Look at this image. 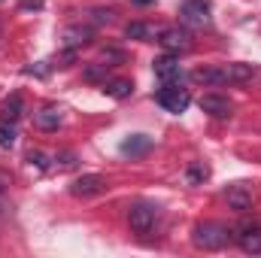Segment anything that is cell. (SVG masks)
I'll list each match as a JSON object with an SVG mask.
<instances>
[{
  "label": "cell",
  "mask_w": 261,
  "mask_h": 258,
  "mask_svg": "<svg viewBox=\"0 0 261 258\" xmlns=\"http://www.w3.org/2000/svg\"><path fill=\"white\" fill-rule=\"evenodd\" d=\"M155 100H158V107H164L167 113H186L189 110V104H192V94H189V88H182V85H173V82H161V88L155 91Z\"/></svg>",
  "instance_id": "obj_3"
},
{
  "label": "cell",
  "mask_w": 261,
  "mask_h": 258,
  "mask_svg": "<svg viewBox=\"0 0 261 258\" xmlns=\"http://www.w3.org/2000/svg\"><path fill=\"white\" fill-rule=\"evenodd\" d=\"M155 219H158V207H155V203L140 200V203H134L128 210L130 231H137V234H149V231L155 228Z\"/></svg>",
  "instance_id": "obj_5"
},
{
  "label": "cell",
  "mask_w": 261,
  "mask_h": 258,
  "mask_svg": "<svg viewBox=\"0 0 261 258\" xmlns=\"http://www.w3.org/2000/svg\"><path fill=\"white\" fill-rule=\"evenodd\" d=\"M225 197H228V207L231 210H249L252 207V189L246 186V183H234V186H228V192H225Z\"/></svg>",
  "instance_id": "obj_11"
},
{
  "label": "cell",
  "mask_w": 261,
  "mask_h": 258,
  "mask_svg": "<svg viewBox=\"0 0 261 258\" xmlns=\"http://www.w3.org/2000/svg\"><path fill=\"white\" fill-rule=\"evenodd\" d=\"M15 137H18V134H15V125L0 119V149H12V146H15Z\"/></svg>",
  "instance_id": "obj_17"
},
{
  "label": "cell",
  "mask_w": 261,
  "mask_h": 258,
  "mask_svg": "<svg viewBox=\"0 0 261 258\" xmlns=\"http://www.w3.org/2000/svg\"><path fill=\"white\" fill-rule=\"evenodd\" d=\"M200 110L213 119H228L231 116V100L222 97V94H203L200 97Z\"/></svg>",
  "instance_id": "obj_10"
},
{
  "label": "cell",
  "mask_w": 261,
  "mask_h": 258,
  "mask_svg": "<svg viewBox=\"0 0 261 258\" xmlns=\"http://www.w3.org/2000/svg\"><path fill=\"white\" fill-rule=\"evenodd\" d=\"M113 18V9H94V21L100 24V21H110Z\"/></svg>",
  "instance_id": "obj_21"
},
{
  "label": "cell",
  "mask_w": 261,
  "mask_h": 258,
  "mask_svg": "<svg viewBox=\"0 0 261 258\" xmlns=\"http://www.w3.org/2000/svg\"><path fill=\"white\" fill-rule=\"evenodd\" d=\"M192 240H195L197 249L213 252V249H222V246L231 243V228L222 225V222H200L192 231Z\"/></svg>",
  "instance_id": "obj_2"
},
{
  "label": "cell",
  "mask_w": 261,
  "mask_h": 258,
  "mask_svg": "<svg viewBox=\"0 0 261 258\" xmlns=\"http://www.w3.org/2000/svg\"><path fill=\"white\" fill-rule=\"evenodd\" d=\"M21 113H24V97L15 91V94H9V97L3 100V107H0V119L15 125V122L21 119Z\"/></svg>",
  "instance_id": "obj_12"
},
{
  "label": "cell",
  "mask_w": 261,
  "mask_h": 258,
  "mask_svg": "<svg viewBox=\"0 0 261 258\" xmlns=\"http://www.w3.org/2000/svg\"><path fill=\"white\" fill-rule=\"evenodd\" d=\"M122 155H130V158H140V155H146L149 149H152V140L146 137V134H134L128 140H122Z\"/></svg>",
  "instance_id": "obj_13"
},
{
  "label": "cell",
  "mask_w": 261,
  "mask_h": 258,
  "mask_svg": "<svg viewBox=\"0 0 261 258\" xmlns=\"http://www.w3.org/2000/svg\"><path fill=\"white\" fill-rule=\"evenodd\" d=\"M21 9H43V0H21Z\"/></svg>",
  "instance_id": "obj_22"
},
{
  "label": "cell",
  "mask_w": 261,
  "mask_h": 258,
  "mask_svg": "<svg viewBox=\"0 0 261 258\" xmlns=\"http://www.w3.org/2000/svg\"><path fill=\"white\" fill-rule=\"evenodd\" d=\"M210 0H182L179 6V21L186 28H206L210 24Z\"/></svg>",
  "instance_id": "obj_4"
},
{
  "label": "cell",
  "mask_w": 261,
  "mask_h": 258,
  "mask_svg": "<svg viewBox=\"0 0 261 258\" xmlns=\"http://www.w3.org/2000/svg\"><path fill=\"white\" fill-rule=\"evenodd\" d=\"M103 91L116 100H125V97H130L134 85H130V79H103Z\"/></svg>",
  "instance_id": "obj_15"
},
{
  "label": "cell",
  "mask_w": 261,
  "mask_h": 258,
  "mask_svg": "<svg viewBox=\"0 0 261 258\" xmlns=\"http://www.w3.org/2000/svg\"><path fill=\"white\" fill-rule=\"evenodd\" d=\"M61 122H64V107H58V104H46L34 113V125L40 131H55Z\"/></svg>",
  "instance_id": "obj_7"
},
{
  "label": "cell",
  "mask_w": 261,
  "mask_h": 258,
  "mask_svg": "<svg viewBox=\"0 0 261 258\" xmlns=\"http://www.w3.org/2000/svg\"><path fill=\"white\" fill-rule=\"evenodd\" d=\"M206 176H210V170H206V164H200V161H197V164H189V170H186V179H189L192 186L203 183Z\"/></svg>",
  "instance_id": "obj_19"
},
{
  "label": "cell",
  "mask_w": 261,
  "mask_h": 258,
  "mask_svg": "<svg viewBox=\"0 0 261 258\" xmlns=\"http://www.w3.org/2000/svg\"><path fill=\"white\" fill-rule=\"evenodd\" d=\"M158 43H161L164 52L179 55V52H189L192 49V34L186 28H161L158 31Z\"/></svg>",
  "instance_id": "obj_6"
},
{
  "label": "cell",
  "mask_w": 261,
  "mask_h": 258,
  "mask_svg": "<svg viewBox=\"0 0 261 258\" xmlns=\"http://www.w3.org/2000/svg\"><path fill=\"white\" fill-rule=\"evenodd\" d=\"M255 76L252 64H216V67H197L192 73L197 85H231V82H246Z\"/></svg>",
  "instance_id": "obj_1"
},
{
  "label": "cell",
  "mask_w": 261,
  "mask_h": 258,
  "mask_svg": "<svg viewBox=\"0 0 261 258\" xmlns=\"http://www.w3.org/2000/svg\"><path fill=\"white\" fill-rule=\"evenodd\" d=\"M125 34H128L130 40H146V37H152V28L146 21H130L128 28H125Z\"/></svg>",
  "instance_id": "obj_18"
},
{
  "label": "cell",
  "mask_w": 261,
  "mask_h": 258,
  "mask_svg": "<svg viewBox=\"0 0 261 258\" xmlns=\"http://www.w3.org/2000/svg\"><path fill=\"white\" fill-rule=\"evenodd\" d=\"M103 189H107V179H103V176H97V173H85V176L73 179L70 194H76V197H91V194H100Z\"/></svg>",
  "instance_id": "obj_8"
},
{
  "label": "cell",
  "mask_w": 261,
  "mask_h": 258,
  "mask_svg": "<svg viewBox=\"0 0 261 258\" xmlns=\"http://www.w3.org/2000/svg\"><path fill=\"white\" fill-rule=\"evenodd\" d=\"M28 164L37 167V170H43V167H46V155H43V152H31V155H28Z\"/></svg>",
  "instance_id": "obj_20"
},
{
  "label": "cell",
  "mask_w": 261,
  "mask_h": 258,
  "mask_svg": "<svg viewBox=\"0 0 261 258\" xmlns=\"http://www.w3.org/2000/svg\"><path fill=\"white\" fill-rule=\"evenodd\" d=\"M137 3H152V0H137Z\"/></svg>",
  "instance_id": "obj_23"
},
{
  "label": "cell",
  "mask_w": 261,
  "mask_h": 258,
  "mask_svg": "<svg viewBox=\"0 0 261 258\" xmlns=\"http://www.w3.org/2000/svg\"><path fill=\"white\" fill-rule=\"evenodd\" d=\"M240 249L249 255H261V228H243L240 234Z\"/></svg>",
  "instance_id": "obj_14"
},
{
  "label": "cell",
  "mask_w": 261,
  "mask_h": 258,
  "mask_svg": "<svg viewBox=\"0 0 261 258\" xmlns=\"http://www.w3.org/2000/svg\"><path fill=\"white\" fill-rule=\"evenodd\" d=\"M88 37H91V31L88 28H67L64 31V43L73 49V46H82V43H88Z\"/></svg>",
  "instance_id": "obj_16"
},
{
  "label": "cell",
  "mask_w": 261,
  "mask_h": 258,
  "mask_svg": "<svg viewBox=\"0 0 261 258\" xmlns=\"http://www.w3.org/2000/svg\"><path fill=\"white\" fill-rule=\"evenodd\" d=\"M155 76H158L161 82L182 85V67H179V61H176L173 55H164V58H158V61H155Z\"/></svg>",
  "instance_id": "obj_9"
}]
</instances>
